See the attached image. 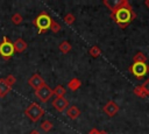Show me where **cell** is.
<instances>
[{
  "label": "cell",
  "instance_id": "cell-26",
  "mask_svg": "<svg viewBox=\"0 0 149 134\" xmlns=\"http://www.w3.org/2000/svg\"><path fill=\"white\" fill-rule=\"evenodd\" d=\"M29 134H40V132H38V131H36V129H34V131H31Z\"/></svg>",
  "mask_w": 149,
  "mask_h": 134
},
{
  "label": "cell",
  "instance_id": "cell-17",
  "mask_svg": "<svg viewBox=\"0 0 149 134\" xmlns=\"http://www.w3.org/2000/svg\"><path fill=\"white\" fill-rule=\"evenodd\" d=\"M40 127H41L42 131H44V132H49V131H51V128L54 127V125H52L51 121H49V120H44V121L41 124Z\"/></svg>",
  "mask_w": 149,
  "mask_h": 134
},
{
  "label": "cell",
  "instance_id": "cell-25",
  "mask_svg": "<svg viewBox=\"0 0 149 134\" xmlns=\"http://www.w3.org/2000/svg\"><path fill=\"white\" fill-rule=\"evenodd\" d=\"M99 132H100V131H98L97 128H92V129L88 132V134H99Z\"/></svg>",
  "mask_w": 149,
  "mask_h": 134
},
{
  "label": "cell",
  "instance_id": "cell-24",
  "mask_svg": "<svg viewBox=\"0 0 149 134\" xmlns=\"http://www.w3.org/2000/svg\"><path fill=\"white\" fill-rule=\"evenodd\" d=\"M5 79H6V82H7V83H8L10 86H13V85L15 84V82H16V78H15L13 75H8V76H7Z\"/></svg>",
  "mask_w": 149,
  "mask_h": 134
},
{
  "label": "cell",
  "instance_id": "cell-15",
  "mask_svg": "<svg viewBox=\"0 0 149 134\" xmlns=\"http://www.w3.org/2000/svg\"><path fill=\"white\" fill-rule=\"evenodd\" d=\"M52 93L56 96V98H61V97H64V94L66 93V90L64 86L62 85H57L54 90H52Z\"/></svg>",
  "mask_w": 149,
  "mask_h": 134
},
{
  "label": "cell",
  "instance_id": "cell-23",
  "mask_svg": "<svg viewBox=\"0 0 149 134\" xmlns=\"http://www.w3.org/2000/svg\"><path fill=\"white\" fill-rule=\"evenodd\" d=\"M141 87H142V90L144 91V93H146V96H149V78L141 85Z\"/></svg>",
  "mask_w": 149,
  "mask_h": 134
},
{
  "label": "cell",
  "instance_id": "cell-6",
  "mask_svg": "<svg viewBox=\"0 0 149 134\" xmlns=\"http://www.w3.org/2000/svg\"><path fill=\"white\" fill-rule=\"evenodd\" d=\"M52 94H54V93H52V90H51L47 84H44L41 89H38L37 91H35V96H36L42 103H47V101L51 98Z\"/></svg>",
  "mask_w": 149,
  "mask_h": 134
},
{
  "label": "cell",
  "instance_id": "cell-4",
  "mask_svg": "<svg viewBox=\"0 0 149 134\" xmlns=\"http://www.w3.org/2000/svg\"><path fill=\"white\" fill-rule=\"evenodd\" d=\"M14 45L13 43L9 41V38L7 36H3L2 42L0 43V56L3 59H9L13 55H14Z\"/></svg>",
  "mask_w": 149,
  "mask_h": 134
},
{
  "label": "cell",
  "instance_id": "cell-3",
  "mask_svg": "<svg viewBox=\"0 0 149 134\" xmlns=\"http://www.w3.org/2000/svg\"><path fill=\"white\" fill-rule=\"evenodd\" d=\"M24 114L31 120V121H38L42 115L44 114V110L36 103H31L26 110H24Z\"/></svg>",
  "mask_w": 149,
  "mask_h": 134
},
{
  "label": "cell",
  "instance_id": "cell-2",
  "mask_svg": "<svg viewBox=\"0 0 149 134\" xmlns=\"http://www.w3.org/2000/svg\"><path fill=\"white\" fill-rule=\"evenodd\" d=\"M51 21H52V19L49 16V14H48L45 10H43L42 13H40V14L33 20V23L38 28V33L42 34V33H45L47 30L50 29Z\"/></svg>",
  "mask_w": 149,
  "mask_h": 134
},
{
  "label": "cell",
  "instance_id": "cell-8",
  "mask_svg": "<svg viewBox=\"0 0 149 134\" xmlns=\"http://www.w3.org/2000/svg\"><path fill=\"white\" fill-rule=\"evenodd\" d=\"M102 111L105 112V114H107L108 117H114L118 112H119V105L113 101V100H109L108 103L105 104V106L102 107Z\"/></svg>",
  "mask_w": 149,
  "mask_h": 134
},
{
  "label": "cell",
  "instance_id": "cell-11",
  "mask_svg": "<svg viewBox=\"0 0 149 134\" xmlns=\"http://www.w3.org/2000/svg\"><path fill=\"white\" fill-rule=\"evenodd\" d=\"M12 86L6 82L5 78H0V98L5 97L9 91H10Z\"/></svg>",
  "mask_w": 149,
  "mask_h": 134
},
{
  "label": "cell",
  "instance_id": "cell-16",
  "mask_svg": "<svg viewBox=\"0 0 149 134\" xmlns=\"http://www.w3.org/2000/svg\"><path fill=\"white\" fill-rule=\"evenodd\" d=\"M59 50L63 52V54H68L70 50H71V44L68 42V41H63L59 45H58Z\"/></svg>",
  "mask_w": 149,
  "mask_h": 134
},
{
  "label": "cell",
  "instance_id": "cell-14",
  "mask_svg": "<svg viewBox=\"0 0 149 134\" xmlns=\"http://www.w3.org/2000/svg\"><path fill=\"white\" fill-rule=\"evenodd\" d=\"M133 61H134V63H146L147 62V56L143 52L139 51L133 56Z\"/></svg>",
  "mask_w": 149,
  "mask_h": 134
},
{
  "label": "cell",
  "instance_id": "cell-1",
  "mask_svg": "<svg viewBox=\"0 0 149 134\" xmlns=\"http://www.w3.org/2000/svg\"><path fill=\"white\" fill-rule=\"evenodd\" d=\"M102 3L108 7L111 10V17L121 29H125L136 17V13L128 0H116L113 3L104 0Z\"/></svg>",
  "mask_w": 149,
  "mask_h": 134
},
{
  "label": "cell",
  "instance_id": "cell-22",
  "mask_svg": "<svg viewBox=\"0 0 149 134\" xmlns=\"http://www.w3.org/2000/svg\"><path fill=\"white\" fill-rule=\"evenodd\" d=\"M61 24L58 23V22H56L55 20H52L51 21V26H50V29H51V31L52 33H58L59 30H61Z\"/></svg>",
  "mask_w": 149,
  "mask_h": 134
},
{
  "label": "cell",
  "instance_id": "cell-27",
  "mask_svg": "<svg viewBox=\"0 0 149 134\" xmlns=\"http://www.w3.org/2000/svg\"><path fill=\"white\" fill-rule=\"evenodd\" d=\"M144 6L149 8V0H146V1H144Z\"/></svg>",
  "mask_w": 149,
  "mask_h": 134
},
{
  "label": "cell",
  "instance_id": "cell-20",
  "mask_svg": "<svg viewBox=\"0 0 149 134\" xmlns=\"http://www.w3.org/2000/svg\"><path fill=\"white\" fill-rule=\"evenodd\" d=\"M133 92H134L137 97H140V98H144V97H147V96H146V93H144V91L142 90L141 85H140V86H135V87H134V90H133Z\"/></svg>",
  "mask_w": 149,
  "mask_h": 134
},
{
  "label": "cell",
  "instance_id": "cell-18",
  "mask_svg": "<svg viewBox=\"0 0 149 134\" xmlns=\"http://www.w3.org/2000/svg\"><path fill=\"white\" fill-rule=\"evenodd\" d=\"M88 54H90L92 57H99V56L101 55V50L99 49V47L93 45V47H91V49L88 50Z\"/></svg>",
  "mask_w": 149,
  "mask_h": 134
},
{
  "label": "cell",
  "instance_id": "cell-5",
  "mask_svg": "<svg viewBox=\"0 0 149 134\" xmlns=\"http://www.w3.org/2000/svg\"><path fill=\"white\" fill-rule=\"evenodd\" d=\"M128 71L137 79H141L149 72V65H147V63H133L128 68Z\"/></svg>",
  "mask_w": 149,
  "mask_h": 134
},
{
  "label": "cell",
  "instance_id": "cell-21",
  "mask_svg": "<svg viewBox=\"0 0 149 134\" xmlns=\"http://www.w3.org/2000/svg\"><path fill=\"white\" fill-rule=\"evenodd\" d=\"M74 15L72 14V13H68L65 16H64V22L66 23V24H72L73 22H74Z\"/></svg>",
  "mask_w": 149,
  "mask_h": 134
},
{
  "label": "cell",
  "instance_id": "cell-9",
  "mask_svg": "<svg viewBox=\"0 0 149 134\" xmlns=\"http://www.w3.org/2000/svg\"><path fill=\"white\" fill-rule=\"evenodd\" d=\"M52 106L58 111V112H64L68 106H69V101L66 98L61 97V98H55L52 100Z\"/></svg>",
  "mask_w": 149,
  "mask_h": 134
},
{
  "label": "cell",
  "instance_id": "cell-12",
  "mask_svg": "<svg viewBox=\"0 0 149 134\" xmlns=\"http://www.w3.org/2000/svg\"><path fill=\"white\" fill-rule=\"evenodd\" d=\"M66 115H68L70 119H77V118L80 115V110H79L77 106L72 105V106H70V107L68 108Z\"/></svg>",
  "mask_w": 149,
  "mask_h": 134
},
{
  "label": "cell",
  "instance_id": "cell-13",
  "mask_svg": "<svg viewBox=\"0 0 149 134\" xmlns=\"http://www.w3.org/2000/svg\"><path fill=\"white\" fill-rule=\"evenodd\" d=\"M80 85H81V82H80V79H78V78H72V79H70V82L68 83V87H69L71 91L78 90V89L80 87Z\"/></svg>",
  "mask_w": 149,
  "mask_h": 134
},
{
  "label": "cell",
  "instance_id": "cell-28",
  "mask_svg": "<svg viewBox=\"0 0 149 134\" xmlns=\"http://www.w3.org/2000/svg\"><path fill=\"white\" fill-rule=\"evenodd\" d=\"M99 134H108V133H107V132H105V131H100V132H99Z\"/></svg>",
  "mask_w": 149,
  "mask_h": 134
},
{
  "label": "cell",
  "instance_id": "cell-19",
  "mask_svg": "<svg viewBox=\"0 0 149 134\" xmlns=\"http://www.w3.org/2000/svg\"><path fill=\"white\" fill-rule=\"evenodd\" d=\"M22 20H23V17H22V15L20 13H14L12 15V22L14 24H20L22 22Z\"/></svg>",
  "mask_w": 149,
  "mask_h": 134
},
{
  "label": "cell",
  "instance_id": "cell-7",
  "mask_svg": "<svg viewBox=\"0 0 149 134\" xmlns=\"http://www.w3.org/2000/svg\"><path fill=\"white\" fill-rule=\"evenodd\" d=\"M28 84H29L30 87H33L35 91H37L38 89H41V87L45 84V82H44V79H43L38 73H34V75L28 79Z\"/></svg>",
  "mask_w": 149,
  "mask_h": 134
},
{
  "label": "cell",
  "instance_id": "cell-10",
  "mask_svg": "<svg viewBox=\"0 0 149 134\" xmlns=\"http://www.w3.org/2000/svg\"><path fill=\"white\" fill-rule=\"evenodd\" d=\"M13 45H14V51L15 52H23L28 47L27 42L23 38H16V41L14 42Z\"/></svg>",
  "mask_w": 149,
  "mask_h": 134
}]
</instances>
